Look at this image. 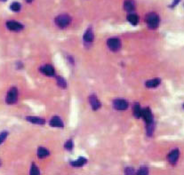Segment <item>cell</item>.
Wrapping results in <instances>:
<instances>
[{"label": "cell", "instance_id": "6da1fadb", "mask_svg": "<svg viewBox=\"0 0 184 175\" xmlns=\"http://www.w3.org/2000/svg\"><path fill=\"white\" fill-rule=\"evenodd\" d=\"M146 21L149 29H157L159 25V17L155 13H150L146 17Z\"/></svg>", "mask_w": 184, "mask_h": 175}, {"label": "cell", "instance_id": "7a4b0ae2", "mask_svg": "<svg viewBox=\"0 0 184 175\" xmlns=\"http://www.w3.org/2000/svg\"><path fill=\"white\" fill-rule=\"evenodd\" d=\"M70 22H71V18L68 14H61L55 18V24L61 29L68 27Z\"/></svg>", "mask_w": 184, "mask_h": 175}, {"label": "cell", "instance_id": "3957f363", "mask_svg": "<svg viewBox=\"0 0 184 175\" xmlns=\"http://www.w3.org/2000/svg\"><path fill=\"white\" fill-rule=\"evenodd\" d=\"M107 46L109 48V50L113 52H117L121 48V41L118 38L112 37L107 41Z\"/></svg>", "mask_w": 184, "mask_h": 175}, {"label": "cell", "instance_id": "277c9868", "mask_svg": "<svg viewBox=\"0 0 184 175\" xmlns=\"http://www.w3.org/2000/svg\"><path fill=\"white\" fill-rule=\"evenodd\" d=\"M17 99H18V90L15 87H12L6 95V101L7 104H13L17 101Z\"/></svg>", "mask_w": 184, "mask_h": 175}, {"label": "cell", "instance_id": "5b68a950", "mask_svg": "<svg viewBox=\"0 0 184 175\" xmlns=\"http://www.w3.org/2000/svg\"><path fill=\"white\" fill-rule=\"evenodd\" d=\"M114 108L117 110H125L128 108V102L122 99H117L113 102Z\"/></svg>", "mask_w": 184, "mask_h": 175}, {"label": "cell", "instance_id": "8992f818", "mask_svg": "<svg viewBox=\"0 0 184 175\" xmlns=\"http://www.w3.org/2000/svg\"><path fill=\"white\" fill-rule=\"evenodd\" d=\"M141 117H142L146 122V124H149L153 122V115L151 113V110L149 108H146L144 109H142V115Z\"/></svg>", "mask_w": 184, "mask_h": 175}, {"label": "cell", "instance_id": "52a82bcc", "mask_svg": "<svg viewBox=\"0 0 184 175\" xmlns=\"http://www.w3.org/2000/svg\"><path fill=\"white\" fill-rule=\"evenodd\" d=\"M89 102H90L91 107H92V108L94 109V110H98V109L102 106L100 101L98 100V98L95 95H91L89 97Z\"/></svg>", "mask_w": 184, "mask_h": 175}, {"label": "cell", "instance_id": "ba28073f", "mask_svg": "<svg viewBox=\"0 0 184 175\" xmlns=\"http://www.w3.org/2000/svg\"><path fill=\"white\" fill-rule=\"evenodd\" d=\"M6 27L8 30L13 31H20L23 29V25H21L19 22H16V21H7Z\"/></svg>", "mask_w": 184, "mask_h": 175}, {"label": "cell", "instance_id": "9c48e42d", "mask_svg": "<svg viewBox=\"0 0 184 175\" xmlns=\"http://www.w3.org/2000/svg\"><path fill=\"white\" fill-rule=\"evenodd\" d=\"M40 70L43 74L47 75L48 77H54L55 74L54 69L53 66H51V65H44V66L40 68Z\"/></svg>", "mask_w": 184, "mask_h": 175}, {"label": "cell", "instance_id": "30bf717a", "mask_svg": "<svg viewBox=\"0 0 184 175\" xmlns=\"http://www.w3.org/2000/svg\"><path fill=\"white\" fill-rule=\"evenodd\" d=\"M179 157H180V151H179V149H173V151L170 152V154L168 155V161L170 162V164H174L178 161Z\"/></svg>", "mask_w": 184, "mask_h": 175}, {"label": "cell", "instance_id": "8fae6325", "mask_svg": "<svg viewBox=\"0 0 184 175\" xmlns=\"http://www.w3.org/2000/svg\"><path fill=\"white\" fill-rule=\"evenodd\" d=\"M26 120L32 123V124H44L45 123V120L44 118L43 117H26Z\"/></svg>", "mask_w": 184, "mask_h": 175}, {"label": "cell", "instance_id": "7c38bea8", "mask_svg": "<svg viewBox=\"0 0 184 175\" xmlns=\"http://www.w3.org/2000/svg\"><path fill=\"white\" fill-rule=\"evenodd\" d=\"M94 32H93V30H92L91 28H89L84 34L83 36V39L85 43H91V42H93L94 40Z\"/></svg>", "mask_w": 184, "mask_h": 175}, {"label": "cell", "instance_id": "4fadbf2b", "mask_svg": "<svg viewBox=\"0 0 184 175\" xmlns=\"http://www.w3.org/2000/svg\"><path fill=\"white\" fill-rule=\"evenodd\" d=\"M50 125L53 127H63V122L59 117H54L50 120Z\"/></svg>", "mask_w": 184, "mask_h": 175}, {"label": "cell", "instance_id": "5bb4252c", "mask_svg": "<svg viewBox=\"0 0 184 175\" xmlns=\"http://www.w3.org/2000/svg\"><path fill=\"white\" fill-rule=\"evenodd\" d=\"M87 163V160L85 157H79L77 160H74L71 162V165L74 167H82L83 165H85Z\"/></svg>", "mask_w": 184, "mask_h": 175}, {"label": "cell", "instance_id": "9a60e30c", "mask_svg": "<svg viewBox=\"0 0 184 175\" xmlns=\"http://www.w3.org/2000/svg\"><path fill=\"white\" fill-rule=\"evenodd\" d=\"M49 151L45 148H43V147H40L38 149H37V157L39 158H45L49 156Z\"/></svg>", "mask_w": 184, "mask_h": 175}, {"label": "cell", "instance_id": "2e32d148", "mask_svg": "<svg viewBox=\"0 0 184 175\" xmlns=\"http://www.w3.org/2000/svg\"><path fill=\"white\" fill-rule=\"evenodd\" d=\"M160 84V79L159 78H154V79H150L148 80L145 84V85L148 87V88H154V87L158 86Z\"/></svg>", "mask_w": 184, "mask_h": 175}, {"label": "cell", "instance_id": "e0dca14e", "mask_svg": "<svg viewBox=\"0 0 184 175\" xmlns=\"http://www.w3.org/2000/svg\"><path fill=\"white\" fill-rule=\"evenodd\" d=\"M124 8L128 13H132L134 10V3L133 0H125L124 3Z\"/></svg>", "mask_w": 184, "mask_h": 175}, {"label": "cell", "instance_id": "ac0fdd59", "mask_svg": "<svg viewBox=\"0 0 184 175\" xmlns=\"http://www.w3.org/2000/svg\"><path fill=\"white\" fill-rule=\"evenodd\" d=\"M127 20L131 24L137 25L138 22H139V16H138L137 14H135V13H130L127 16Z\"/></svg>", "mask_w": 184, "mask_h": 175}, {"label": "cell", "instance_id": "d6986e66", "mask_svg": "<svg viewBox=\"0 0 184 175\" xmlns=\"http://www.w3.org/2000/svg\"><path fill=\"white\" fill-rule=\"evenodd\" d=\"M133 115L135 117L139 118L141 117V115H142V108L140 107V105L138 103H135L133 108Z\"/></svg>", "mask_w": 184, "mask_h": 175}, {"label": "cell", "instance_id": "ffe728a7", "mask_svg": "<svg viewBox=\"0 0 184 175\" xmlns=\"http://www.w3.org/2000/svg\"><path fill=\"white\" fill-rule=\"evenodd\" d=\"M57 84L62 89H65L67 87V83L66 80L62 77H57Z\"/></svg>", "mask_w": 184, "mask_h": 175}, {"label": "cell", "instance_id": "44dd1931", "mask_svg": "<svg viewBox=\"0 0 184 175\" xmlns=\"http://www.w3.org/2000/svg\"><path fill=\"white\" fill-rule=\"evenodd\" d=\"M10 9L13 12H19L20 10V4L18 2H13L10 6Z\"/></svg>", "mask_w": 184, "mask_h": 175}, {"label": "cell", "instance_id": "7402d4cb", "mask_svg": "<svg viewBox=\"0 0 184 175\" xmlns=\"http://www.w3.org/2000/svg\"><path fill=\"white\" fill-rule=\"evenodd\" d=\"M154 132V122L147 124V134L149 136H151Z\"/></svg>", "mask_w": 184, "mask_h": 175}, {"label": "cell", "instance_id": "603a6c76", "mask_svg": "<svg viewBox=\"0 0 184 175\" xmlns=\"http://www.w3.org/2000/svg\"><path fill=\"white\" fill-rule=\"evenodd\" d=\"M39 173H40V172H39L38 167H37L36 164H32L31 168H30V174H31V175H37V174H39Z\"/></svg>", "mask_w": 184, "mask_h": 175}, {"label": "cell", "instance_id": "cb8c5ba5", "mask_svg": "<svg viewBox=\"0 0 184 175\" xmlns=\"http://www.w3.org/2000/svg\"><path fill=\"white\" fill-rule=\"evenodd\" d=\"M148 173H149V170L146 166L141 167L137 171V174H140V175H144V174H148Z\"/></svg>", "mask_w": 184, "mask_h": 175}, {"label": "cell", "instance_id": "d4e9b609", "mask_svg": "<svg viewBox=\"0 0 184 175\" xmlns=\"http://www.w3.org/2000/svg\"><path fill=\"white\" fill-rule=\"evenodd\" d=\"M64 147H65V148H66L67 150H72V149H73V141H72L71 140L68 141L65 143Z\"/></svg>", "mask_w": 184, "mask_h": 175}, {"label": "cell", "instance_id": "484cf974", "mask_svg": "<svg viewBox=\"0 0 184 175\" xmlns=\"http://www.w3.org/2000/svg\"><path fill=\"white\" fill-rule=\"evenodd\" d=\"M7 134H8V133L7 132H2L1 134H0V144H2L5 141H6V137H7Z\"/></svg>", "mask_w": 184, "mask_h": 175}, {"label": "cell", "instance_id": "4316f807", "mask_svg": "<svg viewBox=\"0 0 184 175\" xmlns=\"http://www.w3.org/2000/svg\"><path fill=\"white\" fill-rule=\"evenodd\" d=\"M125 171L126 174H133V173H135L134 169L133 167H127V168L125 169Z\"/></svg>", "mask_w": 184, "mask_h": 175}, {"label": "cell", "instance_id": "83f0119b", "mask_svg": "<svg viewBox=\"0 0 184 175\" xmlns=\"http://www.w3.org/2000/svg\"><path fill=\"white\" fill-rule=\"evenodd\" d=\"M180 0H173V2L172 3V5H171V7H174V6H176L179 3H180Z\"/></svg>", "mask_w": 184, "mask_h": 175}, {"label": "cell", "instance_id": "f1b7e54d", "mask_svg": "<svg viewBox=\"0 0 184 175\" xmlns=\"http://www.w3.org/2000/svg\"><path fill=\"white\" fill-rule=\"evenodd\" d=\"M26 1H27L28 3H31V2L33 1V0H26Z\"/></svg>", "mask_w": 184, "mask_h": 175}, {"label": "cell", "instance_id": "f546056e", "mask_svg": "<svg viewBox=\"0 0 184 175\" xmlns=\"http://www.w3.org/2000/svg\"><path fill=\"white\" fill-rule=\"evenodd\" d=\"M0 1H6V0H0Z\"/></svg>", "mask_w": 184, "mask_h": 175}, {"label": "cell", "instance_id": "4dcf8cb0", "mask_svg": "<svg viewBox=\"0 0 184 175\" xmlns=\"http://www.w3.org/2000/svg\"><path fill=\"white\" fill-rule=\"evenodd\" d=\"M0 165H1V162H0Z\"/></svg>", "mask_w": 184, "mask_h": 175}]
</instances>
